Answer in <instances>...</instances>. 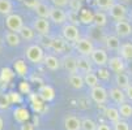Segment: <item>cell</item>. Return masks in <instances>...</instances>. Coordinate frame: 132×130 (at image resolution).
<instances>
[{
  "label": "cell",
  "mask_w": 132,
  "mask_h": 130,
  "mask_svg": "<svg viewBox=\"0 0 132 130\" xmlns=\"http://www.w3.org/2000/svg\"><path fill=\"white\" fill-rule=\"evenodd\" d=\"M25 56H26L28 61H30L33 64H39L43 61L45 51L39 44H30L25 51Z\"/></svg>",
  "instance_id": "6da1fadb"
},
{
  "label": "cell",
  "mask_w": 132,
  "mask_h": 130,
  "mask_svg": "<svg viewBox=\"0 0 132 130\" xmlns=\"http://www.w3.org/2000/svg\"><path fill=\"white\" fill-rule=\"evenodd\" d=\"M62 35H63V39L67 42H76L80 38V31H79V27L76 25L68 22V24L63 25Z\"/></svg>",
  "instance_id": "7a4b0ae2"
},
{
  "label": "cell",
  "mask_w": 132,
  "mask_h": 130,
  "mask_svg": "<svg viewBox=\"0 0 132 130\" xmlns=\"http://www.w3.org/2000/svg\"><path fill=\"white\" fill-rule=\"evenodd\" d=\"M75 48H76V51L81 55V56L89 57L90 53L94 49V46H93V42L90 39H88V38H79L76 42H75Z\"/></svg>",
  "instance_id": "3957f363"
},
{
  "label": "cell",
  "mask_w": 132,
  "mask_h": 130,
  "mask_svg": "<svg viewBox=\"0 0 132 130\" xmlns=\"http://www.w3.org/2000/svg\"><path fill=\"white\" fill-rule=\"evenodd\" d=\"M5 26L9 31H14L18 33L21 30V27L24 26V21L22 17L17 13H11L5 17Z\"/></svg>",
  "instance_id": "277c9868"
},
{
  "label": "cell",
  "mask_w": 132,
  "mask_h": 130,
  "mask_svg": "<svg viewBox=\"0 0 132 130\" xmlns=\"http://www.w3.org/2000/svg\"><path fill=\"white\" fill-rule=\"evenodd\" d=\"M89 59L92 60L93 64H96L97 66H106L107 65V60H109V55L106 52V49L103 48H94L93 52L90 53Z\"/></svg>",
  "instance_id": "5b68a950"
},
{
  "label": "cell",
  "mask_w": 132,
  "mask_h": 130,
  "mask_svg": "<svg viewBox=\"0 0 132 130\" xmlns=\"http://www.w3.org/2000/svg\"><path fill=\"white\" fill-rule=\"evenodd\" d=\"M107 12H109V16L115 21H122V20H126L127 18V8L122 3L115 2L114 5L107 9Z\"/></svg>",
  "instance_id": "8992f818"
},
{
  "label": "cell",
  "mask_w": 132,
  "mask_h": 130,
  "mask_svg": "<svg viewBox=\"0 0 132 130\" xmlns=\"http://www.w3.org/2000/svg\"><path fill=\"white\" fill-rule=\"evenodd\" d=\"M90 96L93 99L94 103L97 104H105L109 99V94H107V90L102 86H96V87H92L90 88Z\"/></svg>",
  "instance_id": "52a82bcc"
},
{
  "label": "cell",
  "mask_w": 132,
  "mask_h": 130,
  "mask_svg": "<svg viewBox=\"0 0 132 130\" xmlns=\"http://www.w3.org/2000/svg\"><path fill=\"white\" fill-rule=\"evenodd\" d=\"M48 18L54 22V24H58V25H63L67 21V12L63 11L59 7H50V14Z\"/></svg>",
  "instance_id": "ba28073f"
},
{
  "label": "cell",
  "mask_w": 132,
  "mask_h": 130,
  "mask_svg": "<svg viewBox=\"0 0 132 130\" xmlns=\"http://www.w3.org/2000/svg\"><path fill=\"white\" fill-rule=\"evenodd\" d=\"M33 30L37 31L41 35H47L50 33V22L48 18H42V17H37L33 21Z\"/></svg>",
  "instance_id": "9c48e42d"
},
{
  "label": "cell",
  "mask_w": 132,
  "mask_h": 130,
  "mask_svg": "<svg viewBox=\"0 0 132 130\" xmlns=\"http://www.w3.org/2000/svg\"><path fill=\"white\" fill-rule=\"evenodd\" d=\"M60 65L69 74L77 73V61L73 55H65V56H63V59L60 60Z\"/></svg>",
  "instance_id": "30bf717a"
},
{
  "label": "cell",
  "mask_w": 132,
  "mask_h": 130,
  "mask_svg": "<svg viewBox=\"0 0 132 130\" xmlns=\"http://www.w3.org/2000/svg\"><path fill=\"white\" fill-rule=\"evenodd\" d=\"M115 33L118 36L122 38H127V36L132 35V26L127 20L122 21H115Z\"/></svg>",
  "instance_id": "8fae6325"
},
{
  "label": "cell",
  "mask_w": 132,
  "mask_h": 130,
  "mask_svg": "<svg viewBox=\"0 0 132 130\" xmlns=\"http://www.w3.org/2000/svg\"><path fill=\"white\" fill-rule=\"evenodd\" d=\"M107 66H109V70H111L112 73H122L126 70V63L120 56L110 57L107 60Z\"/></svg>",
  "instance_id": "7c38bea8"
},
{
  "label": "cell",
  "mask_w": 132,
  "mask_h": 130,
  "mask_svg": "<svg viewBox=\"0 0 132 130\" xmlns=\"http://www.w3.org/2000/svg\"><path fill=\"white\" fill-rule=\"evenodd\" d=\"M76 61H77V72H80V73H89V72H92V69H93V63H92V60L89 59V57H86V56H80L79 57H76Z\"/></svg>",
  "instance_id": "4fadbf2b"
},
{
  "label": "cell",
  "mask_w": 132,
  "mask_h": 130,
  "mask_svg": "<svg viewBox=\"0 0 132 130\" xmlns=\"http://www.w3.org/2000/svg\"><path fill=\"white\" fill-rule=\"evenodd\" d=\"M109 96L111 98V100L117 103V104H122L126 102V94H124V90L119 88V87H111L109 91H107Z\"/></svg>",
  "instance_id": "5bb4252c"
},
{
  "label": "cell",
  "mask_w": 132,
  "mask_h": 130,
  "mask_svg": "<svg viewBox=\"0 0 132 130\" xmlns=\"http://www.w3.org/2000/svg\"><path fill=\"white\" fill-rule=\"evenodd\" d=\"M65 130H81V120L73 115H68L64 118Z\"/></svg>",
  "instance_id": "9a60e30c"
},
{
  "label": "cell",
  "mask_w": 132,
  "mask_h": 130,
  "mask_svg": "<svg viewBox=\"0 0 132 130\" xmlns=\"http://www.w3.org/2000/svg\"><path fill=\"white\" fill-rule=\"evenodd\" d=\"M118 52H119V56L124 61H131L132 60V43L131 42L120 43V47H119Z\"/></svg>",
  "instance_id": "2e32d148"
},
{
  "label": "cell",
  "mask_w": 132,
  "mask_h": 130,
  "mask_svg": "<svg viewBox=\"0 0 132 130\" xmlns=\"http://www.w3.org/2000/svg\"><path fill=\"white\" fill-rule=\"evenodd\" d=\"M43 64L46 65V68L48 70H58L60 68V60L54 56V55H46V56L43 57Z\"/></svg>",
  "instance_id": "e0dca14e"
},
{
  "label": "cell",
  "mask_w": 132,
  "mask_h": 130,
  "mask_svg": "<svg viewBox=\"0 0 132 130\" xmlns=\"http://www.w3.org/2000/svg\"><path fill=\"white\" fill-rule=\"evenodd\" d=\"M68 81H69V85L73 88H76V90H80V88L84 87V77L81 76L79 72L77 73H73V74H69Z\"/></svg>",
  "instance_id": "ac0fdd59"
},
{
  "label": "cell",
  "mask_w": 132,
  "mask_h": 130,
  "mask_svg": "<svg viewBox=\"0 0 132 130\" xmlns=\"http://www.w3.org/2000/svg\"><path fill=\"white\" fill-rule=\"evenodd\" d=\"M105 44L110 51H118L120 47V41L118 35H107L105 38Z\"/></svg>",
  "instance_id": "d6986e66"
},
{
  "label": "cell",
  "mask_w": 132,
  "mask_h": 130,
  "mask_svg": "<svg viewBox=\"0 0 132 130\" xmlns=\"http://www.w3.org/2000/svg\"><path fill=\"white\" fill-rule=\"evenodd\" d=\"M115 83H117V87L122 88V90H126L131 82H129V77L127 76V74L124 72L122 73H115Z\"/></svg>",
  "instance_id": "ffe728a7"
},
{
  "label": "cell",
  "mask_w": 132,
  "mask_h": 130,
  "mask_svg": "<svg viewBox=\"0 0 132 130\" xmlns=\"http://www.w3.org/2000/svg\"><path fill=\"white\" fill-rule=\"evenodd\" d=\"M82 77H84V85L89 86L90 88L100 85V78H98V76H97L96 73L89 72V73H85Z\"/></svg>",
  "instance_id": "44dd1931"
},
{
  "label": "cell",
  "mask_w": 132,
  "mask_h": 130,
  "mask_svg": "<svg viewBox=\"0 0 132 130\" xmlns=\"http://www.w3.org/2000/svg\"><path fill=\"white\" fill-rule=\"evenodd\" d=\"M5 42L11 47H17V46H20V43H21V38H20V35H18V33L7 31L5 33Z\"/></svg>",
  "instance_id": "7402d4cb"
},
{
  "label": "cell",
  "mask_w": 132,
  "mask_h": 130,
  "mask_svg": "<svg viewBox=\"0 0 132 130\" xmlns=\"http://www.w3.org/2000/svg\"><path fill=\"white\" fill-rule=\"evenodd\" d=\"M93 18H94V13L92 11L81 8L80 14H79V21L80 22H82L85 25H90V24H93Z\"/></svg>",
  "instance_id": "603a6c76"
},
{
  "label": "cell",
  "mask_w": 132,
  "mask_h": 130,
  "mask_svg": "<svg viewBox=\"0 0 132 130\" xmlns=\"http://www.w3.org/2000/svg\"><path fill=\"white\" fill-rule=\"evenodd\" d=\"M34 11H35V14L38 17H42V18H48V14H50V7L45 3H41L38 2L37 5L34 7Z\"/></svg>",
  "instance_id": "cb8c5ba5"
},
{
  "label": "cell",
  "mask_w": 132,
  "mask_h": 130,
  "mask_svg": "<svg viewBox=\"0 0 132 130\" xmlns=\"http://www.w3.org/2000/svg\"><path fill=\"white\" fill-rule=\"evenodd\" d=\"M105 116H106V118H107L109 121H111V122H117V121L120 120L119 111H118V108H115V107H107L106 111H105Z\"/></svg>",
  "instance_id": "d4e9b609"
},
{
  "label": "cell",
  "mask_w": 132,
  "mask_h": 130,
  "mask_svg": "<svg viewBox=\"0 0 132 130\" xmlns=\"http://www.w3.org/2000/svg\"><path fill=\"white\" fill-rule=\"evenodd\" d=\"M18 35H20L21 39H25V41H33L34 36H35V31L33 30V27H29V26H22L21 30L18 31Z\"/></svg>",
  "instance_id": "484cf974"
},
{
  "label": "cell",
  "mask_w": 132,
  "mask_h": 130,
  "mask_svg": "<svg viewBox=\"0 0 132 130\" xmlns=\"http://www.w3.org/2000/svg\"><path fill=\"white\" fill-rule=\"evenodd\" d=\"M50 47H51L55 52L60 53V52H64V51H65L67 44H65V41H64V39H62V38H55V39L51 41Z\"/></svg>",
  "instance_id": "4316f807"
},
{
  "label": "cell",
  "mask_w": 132,
  "mask_h": 130,
  "mask_svg": "<svg viewBox=\"0 0 132 130\" xmlns=\"http://www.w3.org/2000/svg\"><path fill=\"white\" fill-rule=\"evenodd\" d=\"M118 111H119L120 117H123V118H131L132 117V105L128 104V103H126V102L122 103V104H119Z\"/></svg>",
  "instance_id": "83f0119b"
},
{
  "label": "cell",
  "mask_w": 132,
  "mask_h": 130,
  "mask_svg": "<svg viewBox=\"0 0 132 130\" xmlns=\"http://www.w3.org/2000/svg\"><path fill=\"white\" fill-rule=\"evenodd\" d=\"M93 24L98 26V27H102L107 24V16L106 13L103 12H96L94 13V18H93Z\"/></svg>",
  "instance_id": "f1b7e54d"
},
{
  "label": "cell",
  "mask_w": 132,
  "mask_h": 130,
  "mask_svg": "<svg viewBox=\"0 0 132 130\" xmlns=\"http://www.w3.org/2000/svg\"><path fill=\"white\" fill-rule=\"evenodd\" d=\"M13 11V5L11 3V0H0V14L8 16Z\"/></svg>",
  "instance_id": "f546056e"
},
{
  "label": "cell",
  "mask_w": 132,
  "mask_h": 130,
  "mask_svg": "<svg viewBox=\"0 0 132 130\" xmlns=\"http://www.w3.org/2000/svg\"><path fill=\"white\" fill-rule=\"evenodd\" d=\"M14 118L17 121H20V122H24L29 118V113H28V111L24 109V108H18L14 111Z\"/></svg>",
  "instance_id": "4dcf8cb0"
},
{
  "label": "cell",
  "mask_w": 132,
  "mask_h": 130,
  "mask_svg": "<svg viewBox=\"0 0 132 130\" xmlns=\"http://www.w3.org/2000/svg\"><path fill=\"white\" fill-rule=\"evenodd\" d=\"M81 130H97V124L92 118L81 120Z\"/></svg>",
  "instance_id": "1f68e13d"
},
{
  "label": "cell",
  "mask_w": 132,
  "mask_h": 130,
  "mask_svg": "<svg viewBox=\"0 0 132 130\" xmlns=\"http://www.w3.org/2000/svg\"><path fill=\"white\" fill-rule=\"evenodd\" d=\"M96 2V5L100 8V9H103V11H107L109 8H111L114 5L115 0H94Z\"/></svg>",
  "instance_id": "d6a6232c"
},
{
  "label": "cell",
  "mask_w": 132,
  "mask_h": 130,
  "mask_svg": "<svg viewBox=\"0 0 132 130\" xmlns=\"http://www.w3.org/2000/svg\"><path fill=\"white\" fill-rule=\"evenodd\" d=\"M112 130H131V127L127 121L119 120L117 122H112Z\"/></svg>",
  "instance_id": "836d02e7"
},
{
  "label": "cell",
  "mask_w": 132,
  "mask_h": 130,
  "mask_svg": "<svg viewBox=\"0 0 132 130\" xmlns=\"http://www.w3.org/2000/svg\"><path fill=\"white\" fill-rule=\"evenodd\" d=\"M11 104V100H9V96L7 94H3L0 92V109H7Z\"/></svg>",
  "instance_id": "e575fe53"
},
{
  "label": "cell",
  "mask_w": 132,
  "mask_h": 130,
  "mask_svg": "<svg viewBox=\"0 0 132 130\" xmlns=\"http://www.w3.org/2000/svg\"><path fill=\"white\" fill-rule=\"evenodd\" d=\"M69 8L72 12H80L81 11V0H69V3H68Z\"/></svg>",
  "instance_id": "d590c367"
},
{
  "label": "cell",
  "mask_w": 132,
  "mask_h": 130,
  "mask_svg": "<svg viewBox=\"0 0 132 130\" xmlns=\"http://www.w3.org/2000/svg\"><path fill=\"white\" fill-rule=\"evenodd\" d=\"M98 78L100 79H103V81H107L109 78H110V70H107V69H105V66H101L100 69H98Z\"/></svg>",
  "instance_id": "8d00e7d4"
},
{
  "label": "cell",
  "mask_w": 132,
  "mask_h": 130,
  "mask_svg": "<svg viewBox=\"0 0 132 130\" xmlns=\"http://www.w3.org/2000/svg\"><path fill=\"white\" fill-rule=\"evenodd\" d=\"M14 69L17 73H20V74H25L26 73V64L24 61H17L14 64Z\"/></svg>",
  "instance_id": "74e56055"
},
{
  "label": "cell",
  "mask_w": 132,
  "mask_h": 130,
  "mask_svg": "<svg viewBox=\"0 0 132 130\" xmlns=\"http://www.w3.org/2000/svg\"><path fill=\"white\" fill-rule=\"evenodd\" d=\"M52 3L55 4V7H59V8H63V7H67L69 0H52Z\"/></svg>",
  "instance_id": "f35d334b"
},
{
  "label": "cell",
  "mask_w": 132,
  "mask_h": 130,
  "mask_svg": "<svg viewBox=\"0 0 132 130\" xmlns=\"http://www.w3.org/2000/svg\"><path fill=\"white\" fill-rule=\"evenodd\" d=\"M124 94H126V98L132 102V85H129V86L124 90Z\"/></svg>",
  "instance_id": "ab89813d"
},
{
  "label": "cell",
  "mask_w": 132,
  "mask_h": 130,
  "mask_svg": "<svg viewBox=\"0 0 132 130\" xmlns=\"http://www.w3.org/2000/svg\"><path fill=\"white\" fill-rule=\"evenodd\" d=\"M97 130H112V127L106 124H100V125H97Z\"/></svg>",
  "instance_id": "60d3db41"
},
{
  "label": "cell",
  "mask_w": 132,
  "mask_h": 130,
  "mask_svg": "<svg viewBox=\"0 0 132 130\" xmlns=\"http://www.w3.org/2000/svg\"><path fill=\"white\" fill-rule=\"evenodd\" d=\"M33 129H34V126L31 124H26V122L21 126V130H33Z\"/></svg>",
  "instance_id": "b9f144b4"
},
{
  "label": "cell",
  "mask_w": 132,
  "mask_h": 130,
  "mask_svg": "<svg viewBox=\"0 0 132 130\" xmlns=\"http://www.w3.org/2000/svg\"><path fill=\"white\" fill-rule=\"evenodd\" d=\"M3 127H4V121H3L2 117H0V130H3Z\"/></svg>",
  "instance_id": "7bdbcfd3"
},
{
  "label": "cell",
  "mask_w": 132,
  "mask_h": 130,
  "mask_svg": "<svg viewBox=\"0 0 132 130\" xmlns=\"http://www.w3.org/2000/svg\"><path fill=\"white\" fill-rule=\"evenodd\" d=\"M129 2H131V0H120L122 4H127V3H129Z\"/></svg>",
  "instance_id": "ee69618b"
},
{
  "label": "cell",
  "mask_w": 132,
  "mask_h": 130,
  "mask_svg": "<svg viewBox=\"0 0 132 130\" xmlns=\"http://www.w3.org/2000/svg\"><path fill=\"white\" fill-rule=\"evenodd\" d=\"M0 52H2V43H0Z\"/></svg>",
  "instance_id": "f6af8a7d"
},
{
  "label": "cell",
  "mask_w": 132,
  "mask_h": 130,
  "mask_svg": "<svg viewBox=\"0 0 132 130\" xmlns=\"http://www.w3.org/2000/svg\"><path fill=\"white\" fill-rule=\"evenodd\" d=\"M18 2H24V0H18Z\"/></svg>",
  "instance_id": "bcb514c9"
},
{
  "label": "cell",
  "mask_w": 132,
  "mask_h": 130,
  "mask_svg": "<svg viewBox=\"0 0 132 130\" xmlns=\"http://www.w3.org/2000/svg\"><path fill=\"white\" fill-rule=\"evenodd\" d=\"M131 17H132V11H131Z\"/></svg>",
  "instance_id": "7dc6e473"
}]
</instances>
